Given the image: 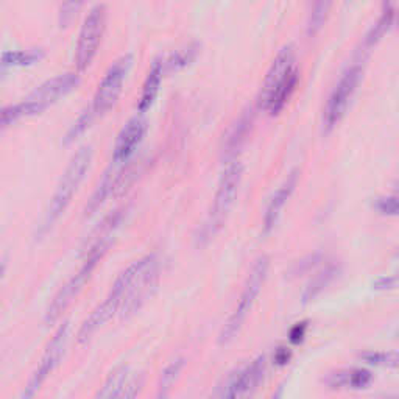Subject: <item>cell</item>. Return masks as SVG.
I'll return each instance as SVG.
<instances>
[{
    "label": "cell",
    "mask_w": 399,
    "mask_h": 399,
    "mask_svg": "<svg viewBox=\"0 0 399 399\" xmlns=\"http://www.w3.org/2000/svg\"><path fill=\"white\" fill-rule=\"evenodd\" d=\"M127 175H128V170L125 167L117 168L111 166L109 170L105 173L102 181L97 184L96 190H94V193L89 198V202H87L85 208V217H91L96 214V212L105 204L106 200H108L112 193H114L118 187L122 186Z\"/></svg>",
    "instance_id": "14"
},
{
    "label": "cell",
    "mask_w": 399,
    "mask_h": 399,
    "mask_svg": "<svg viewBox=\"0 0 399 399\" xmlns=\"http://www.w3.org/2000/svg\"><path fill=\"white\" fill-rule=\"evenodd\" d=\"M237 382H239V370H234L217 385L211 399H239V395H237Z\"/></svg>",
    "instance_id": "25"
},
{
    "label": "cell",
    "mask_w": 399,
    "mask_h": 399,
    "mask_svg": "<svg viewBox=\"0 0 399 399\" xmlns=\"http://www.w3.org/2000/svg\"><path fill=\"white\" fill-rule=\"evenodd\" d=\"M305 330H308V323H305V321L296 323L295 326L290 329V334H289L290 342L295 343V345H298V343H301L304 340V337H305Z\"/></svg>",
    "instance_id": "35"
},
{
    "label": "cell",
    "mask_w": 399,
    "mask_h": 399,
    "mask_svg": "<svg viewBox=\"0 0 399 399\" xmlns=\"http://www.w3.org/2000/svg\"><path fill=\"white\" fill-rule=\"evenodd\" d=\"M142 385H143V376H141V374H136V376L130 378L128 382L125 384L118 399H136V396L139 395Z\"/></svg>",
    "instance_id": "31"
},
{
    "label": "cell",
    "mask_w": 399,
    "mask_h": 399,
    "mask_svg": "<svg viewBox=\"0 0 399 399\" xmlns=\"http://www.w3.org/2000/svg\"><path fill=\"white\" fill-rule=\"evenodd\" d=\"M265 373V357L259 355L245 368H239V382H237V395L239 399H249L258 389Z\"/></svg>",
    "instance_id": "16"
},
{
    "label": "cell",
    "mask_w": 399,
    "mask_h": 399,
    "mask_svg": "<svg viewBox=\"0 0 399 399\" xmlns=\"http://www.w3.org/2000/svg\"><path fill=\"white\" fill-rule=\"evenodd\" d=\"M92 161V147L83 145L77 153L72 156L71 162H69L64 173L60 179L58 186H56L55 193L50 198L48 208L44 214L42 223L39 227V236L46 234L47 231L53 227V223L64 214L69 203L72 202L73 193L77 192L78 186L83 181L87 168L91 166Z\"/></svg>",
    "instance_id": "4"
},
{
    "label": "cell",
    "mask_w": 399,
    "mask_h": 399,
    "mask_svg": "<svg viewBox=\"0 0 399 399\" xmlns=\"http://www.w3.org/2000/svg\"><path fill=\"white\" fill-rule=\"evenodd\" d=\"M133 62V56L130 53L122 55L117 58L105 72L102 81L97 86V91L94 94L92 105L89 106L94 116H102L108 111L111 106H114L118 96H121L122 87L127 78V73Z\"/></svg>",
    "instance_id": "11"
},
{
    "label": "cell",
    "mask_w": 399,
    "mask_h": 399,
    "mask_svg": "<svg viewBox=\"0 0 399 399\" xmlns=\"http://www.w3.org/2000/svg\"><path fill=\"white\" fill-rule=\"evenodd\" d=\"M360 359L368 365L374 366H387L398 368L399 366V354L393 351H366L360 354Z\"/></svg>",
    "instance_id": "24"
},
{
    "label": "cell",
    "mask_w": 399,
    "mask_h": 399,
    "mask_svg": "<svg viewBox=\"0 0 399 399\" xmlns=\"http://www.w3.org/2000/svg\"><path fill=\"white\" fill-rule=\"evenodd\" d=\"M399 283V274H387V276H379L373 283V287L378 290H385V289H393Z\"/></svg>",
    "instance_id": "34"
},
{
    "label": "cell",
    "mask_w": 399,
    "mask_h": 399,
    "mask_svg": "<svg viewBox=\"0 0 399 399\" xmlns=\"http://www.w3.org/2000/svg\"><path fill=\"white\" fill-rule=\"evenodd\" d=\"M81 8V3H64L60 8V24L64 27L72 19L77 16V11Z\"/></svg>",
    "instance_id": "33"
},
{
    "label": "cell",
    "mask_w": 399,
    "mask_h": 399,
    "mask_svg": "<svg viewBox=\"0 0 399 399\" xmlns=\"http://www.w3.org/2000/svg\"><path fill=\"white\" fill-rule=\"evenodd\" d=\"M387 399H399V398H387Z\"/></svg>",
    "instance_id": "41"
},
{
    "label": "cell",
    "mask_w": 399,
    "mask_h": 399,
    "mask_svg": "<svg viewBox=\"0 0 399 399\" xmlns=\"http://www.w3.org/2000/svg\"><path fill=\"white\" fill-rule=\"evenodd\" d=\"M298 183V170H293L289 177L284 179V183L278 187V190L273 193V197L268 202V206L265 209L264 215V231L265 233H270L274 228V224L278 223V218L283 212L284 206L287 203V200L290 198V195L295 190Z\"/></svg>",
    "instance_id": "15"
},
{
    "label": "cell",
    "mask_w": 399,
    "mask_h": 399,
    "mask_svg": "<svg viewBox=\"0 0 399 399\" xmlns=\"http://www.w3.org/2000/svg\"><path fill=\"white\" fill-rule=\"evenodd\" d=\"M161 274V260L156 254H147L139 259V270L134 279L131 281L130 289L125 296L122 309L118 314L121 318H128L136 314L156 290Z\"/></svg>",
    "instance_id": "8"
},
{
    "label": "cell",
    "mask_w": 399,
    "mask_h": 399,
    "mask_svg": "<svg viewBox=\"0 0 399 399\" xmlns=\"http://www.w3.org/2000/svg\"><path fill=\"white\" fill-rule=\"evenodd\" d=\"M164 75H166L164 61H162V58L154 60L152 67H150V71L147 73L145 81H143L139 102H137V109H139V114H143V112H145L150 106L153 105L156 97H158L161 81H162V77H164Z\"/></svg>",
    "instance_id": "17"
},
{
    "label": "cell",
    "mask_w": 399,
    "mask_h": 399,
    "mask_svg": "<svg viewBox=\"0 0 399 399\" xmlns=\"http://www.w3.org/2000/svg\"><path fill=\"white\" fill-rule=\"evenodd\" d=\"M393 256H395V258H396V259H399V248L396 249V251H395V254H393Z\"/></svg>",
    "instance_id": "38"
},
{
    "label": "cell",
    "mask_w": 399,
    "mask_h": 399,
    "mask_svg": "<svg viewBox=\"0 0 399 399\" xmlns=\"http://www.w3.org/2000/svg\"><path fill=\"white\" fill-rule=\"evenodd\" d=\"M395 335H396V337H398V339H399V328H398V329L395 330Z\"/></svg>",
    "instance_id": "39"
},
{
    "label": "cell",
    "mask_w": 399,
    "mask_h": 399,
    "mask_svg": "<svg viewBox=\"0 0 399 399\" xmlns=\"http://www.w3.org/2000/svg\"><path fill=\"white\" fill-rule=\"evenodd\" d=\"M318 260H320V254L308 256V258L298 260L296 264L293 265L292 273L295 274V276H298V274H303V273H305V272H309V270H312V268H314V267L318 264Z\"/></svg>",
    "instance_id": "32"
},
{
    "label": "cell",
    "mask_w": 399,
    "mask_h": 399,
    "mask_svg": "<svg viewBox=\"0 0 399 399\" xmlns=\"http://www.w3.org/2000/svg\"><path fill=\"white\" fill-rule=\"evenodd\" d=\"M198 50H200L198 44L197 42H190V44H186V46L175 50V52H172L170 55H168L166 60L162 58V61H164L166 73L178 72L183 67L189 66L190 62L197 58Z\"/></svg>",
    "instance_id": "20"
},
{
    "label": "cell",
    "mask_w": 399,
    "mask_h": 399,
    "mask_svg": "<svg viewBox=\"0 0 399 399\" xmlns=\"http://www.w3.org/2000/svg\"><path fill=\"white\" fill-rule=\"evenodd\" d=\"M360 78H362V67L357 64L351 66L342 75L339 83L335 85L332 92H330L326 106H324L323 111L324 130L330 131L342 121V117L345 116L349 100H351L355 89H357Z\"/></svg>",
    "instance_id": "12"
},
{
    "label": "cell",
    "mask_w": 399,
    "mask_h": 399,
    "mask_svg": "<svg viewBox=\"0 0 399 399\" xmlns=\"http://www.w3.org/2000/svg\"><path fill=\"white\" fill-rule=\"evenodd\" d=\"M44 56L42 48H31V50H6L2 53V66H24L31 64V62L39 61Z\"/></svg>",
    "instance_id": "22"
},
{
    "label": "cell",
    "mask_w": 399,
    "mask_h": 399,
    "mask_svg": "<svg viewBox=\"0 0 399 399\" xmlns=\"http://www.w3.org/2000/svg\"><path fill=\"white\" fill-rule=\"evenodd\" d=\"M128 368L125 365H118L114 370L109 373V376L106 378L103 385L100 387L97 395L94 399H118L121 393L123 390L125 384L128 382Z\"/></svg>",
    "instance_id": "19"
},
{
    "label": "cell",
    "mask_w": 399,
    "mask_h": 399,
    "mask_svg": "<svg viewBox=\"0 0 399 399\" xmlns=\"http://www.w3.org/2000/svg\"><path fill=\"white\" fill-rule=\"evenodd\" d=\"M283 395H284V387H283V385H279V387H278V390L273 393L272 399H283Z\"/></svg>",
    "instance_id": "37"
},
{
    "label": "cell",
    "mask_w": 399,
    "mask_h": 399,
    "mask_svg": "<svg viewBox=\"0 0 399 399\" xmlns=\"http://www.w3.org/2000/svg\"><path fill=\"white\" fill-rule=\"evenodd\" d=\"M373 374L364 370V368H354V370H348V389L360 390L366 389L371 384Z\"/></svg>",
    "instance_id": "28"
},
{
    "label": "cell",
    "mask_w": 399,
    "mask_h": 399,
    "mask_svg": "<svg viewBox=\"0 0 399 399\" xmlns=\"http://www.w3.org/2000/svg\"><path fill=\"white\" fill-rule=\"evenodd\" d=\"M268 267H270V259H268L267 256H260V258L254 262L253 268L248 273L247 283L245 285H243L239 301H237L233 314L229 315V318L222 329L220 337H218L220 345H227V343H229L237 334H239V330L242 328L243 321H245L249 309L253 308L254 299L258 298L262 285H264L265 283Z\"/></svg>",
    "instance_id": "7"
},
{
    "label": "cell",
    "mask_w": 399,
    "mask_h": 399,
    "mask_svg": "<svg viewBox=\"0 0 399 399\" xmlns=\"http://www.w3.org/2000/svg\"><path fill=\"white\" fill-rule=\"evenodd\" d=\"M393 19H395V11H393L391 8H387L382 12V16L379 17L376 25H374V27L370 30V33L366 35V39H365L366 46H373V44H376L380 37L389 31V28L393 24Z\"/></svg>",
    "instance_id": "26"
},
{
    "label": "cell",
    "mask_w": 399,
    "mask_h": 399,
    "mask_svg": "<svg viewBox=\"0 0 399 399\" xmlns=\"http://www.w3.org/2000/svg\"><path fill=\"white\" fill-rule=\"evenodd\" d=\"M374 208L378 209L379 214L399 217V197H382L378 198Z\"/></svg>",
    "instance_id": "30"
},
{
    "label": "cell",
    "mask_w": 399,
    "mask_h": 399,
    "mask_svg": "<svg viewBox=\"0 0 399 399\" xmlns=\"http://www.w3.org/2000/svg\"><path fill=\"white\" fill-rule=\"evenodd\" d=\"M137 270H139V260H134L133 264L125 268V270L118 274V278L116 279V283L112 284L108 296L105 298V301L102 304H98L97 308L94 309L92 314L87 317L83 324L80 326L77 334L78 343H85L89 340L97 329L102 328L105 323H108L117 312H121L125 296H127V292L130 289V284L131 281L134 279Z\"/></svg>",
    "instance_id": "6"
},
{
    "label": "cell",
    "mask_w": 399,
    "mask_h": 399,
    "mask_svg": "<svg viewBox=\"0 0 399 399\" xmlns=\"http://www.w3.org/2000/svg\"><path fill=\"white\" fill-rule=\"evenodd\" d=\"M290 357H292V354H290L289 349H287V348H278V351L274 353L273 359H274V362H276L279 366H283V365L289 364Z\"/></svg>",
    "instance_id": "36"
},
{
    "label": "cell",
    "mask_w": 399,
    "mask_h": 399,
    "mask_svg": "<svg viewBox=\"0 0 399 399\" xmlns=\"http://www.w3.org/2000/svg\"><path fill=\"white\" fill-rule=\"evenodd\" d=\"M147 131V121L142 114H136L123 125L121 133L117 134L114 143V152H112V161L114 164H125L128 162L131 154L139 147Z\"/></svg>",
    "instance_id": "13"
},
{
    "label": "cell",
    "mask_w": 399,
    "mask_h": 399,
    "mask_svg": "<svg viewBox=\"0 0 399 399\" xmlns=\"http://www.w3.org/2000/svg\"><path fill=\"white\" fill-rule=\"evenodd\" d=\"M329 6H330L329 2H318L314 5V8H312V12H310V17H309V22H308V33L310 36L315 35L317 31L323 27L324 21H326Z\"/></svg>",
    "instance_id": "27"
},
{
    "label": "cell",
    "mask_w": 399,
    "mask_h": 399,
    "mask_svg": "<svg viewBox=\"0 0 399 399\" xmlns=\"http://www.w3.org/2000/svg\"><path fill=\"white\" fill-rule=\"evenodd\" d=\"M395 187H396V189H398V190H399V179H398V181H396V184H395Z\"/></svg>",
    "instance_id": "40"
},
{
    "label": "cell",
    "mask_w": 399,
    "mask_h": 399,
    "mask_svg": "<svg viewBox=\"0 0 399 399\" xmlns=\"http://www.w3.org/2000/svg\"><path fill=\"white\" fill-rule=\"evenodd\" d=\"M94 118H96V116L92 114L91 108H87L86 111H83V114H81V116L77 118V121H75V122L72 123V127L69 128L67 136H66V141L71 142V141L75 139V137L80 136L87 127H89Z\"/></svg>",
    "instance_id": "29"
},
{
    "label": "cell",
    "mask_w": 399,
    "mask_h": 399,
    "mask_svg": "<svg viewBox=\"0 0 399 399\" xmlns=\"http://www.w3.org/2000/svg\"><path fill=\"white\" fill-rule=\"evenodd\" d=\"M78 83V72H66L56 75L53 78H48L19 103L5 106L2 109V125L8 127L10 123L16 122L17 118L39 114L44 109H47L50 105H53L56 100L64 97L67 92L77 87Z\"/></svg>",
    "instance_id": "3"
},
{
    "label": "cell",
    "mask_w": 399,
    "mask_h": 399,
    "mask_svg": "<svg viewBox=\"0 0 399 399\" xmlns=\"http://www.w3.org/2000/svg\"><path fill=\"white\" fill-rule=\"evenodd\" d=\"M337 272H339V268H337L334 264H328L326 267H323L320 272H317L315 276L309 281L308 285H305L304 293H303L304 303L312 301L315 296L320 295V293L326 289L330 283H332Z\"/></svg>",
    "instance_id": "21"
},
{
    "label": "cell",
    "mask_w": 399,
    "mask_h": 399,
    "mask_svg": "<svg viewBox=\"0 0 399 399\" xmlns=\"http://www.w3.org/2000/svg\"><path fill=\"white\" fill-rule=\"evenodd\" d=\"M125 209L118 208L116 211H112L111 214L105 217V220L102 224L94 231V234L91 236L89 245L85 249V259L83 264L78 268V272L73 274V276L67 281V283L61 287L58 293L53 296L52 303L48 304V308L46 310V323L52 324L62 315L69 305L72 304L75 298L78 296V293L83 290V287L87 284V281L91 279L94 270H96L97 265L102 262L105 258V254L108 253L109 245L114 236L117 233L118 227L123 220Z\"/></svg>",
    "instance_id": "1"
},
{
    "label": "cell",
    "mask_w": 399,
    "mask_h": 399,
    "mask_svg": "<svg viewBox=\"0 0 399 399\" xmlns=\"http://www.w3.org/2000/svg\"><path fill=\"white\" fill-rule=\"evenodd\" d=\"M69 330H71V324H69V321L60 324V328L55 330L52 340L48 342L46 351L42 354L39 365H37L33 374L30 376L27 385L24 387L21 399H35L44 382H46L50 374L55 371V368L60 365L62 355H64L66 351Z\"/></svg>",
    "instance_id": "10"
},
{
    "label": "cell",
    "mask_w": 399,
    "mask_h": 399,
    "mask_svg": "<svg viewBox=\"0 0 399 399\" xmlns=\"http://www.w3.org/2000/svg\"><path fill=\"white\" fill-rule=\"evenodd\" d=\"M298 83V71L295 67V52L292 46H285L278 52L272 61L262 81L258 105L272 116L284 108Z\"/></svg>",
    "instance_id": "2"
},
{
    "label": "cell",
    "mask_w": 399,
    "mask_h": 399,
    "mask_svg": "<svg viewBox=\"0 0 399 399\" xmlns=\"http://www.w3.org/2000/svg\"><path fill=\"white\" fill-rule=\"evenodd\" d=\"M253 125V111L247 109L243 111L240 117L237 118L236 123L231 127L229 133L227 136V141H224L223 152L224 154H234L236 150H239L242 147V143L247 141V136L251 131Z\"/></svg>",
    "instance_id": "18"
},
{
    "label": "cell",
    "mask_w": 399,
    "mask_h": 399,
    "mask_svg": "<svg viewBox=\"0 0 399 399\" xmlns=\"http://www.w3.org/2000/svg\"><path fill=\"white\" fill-rule=\"evenodd\" d=\"M106 28V6L103 3L94 5L87 12L81 25L77 48H75V66L78 72L86 71L91 66Z\"/></svg>",
    "instance_id": "9"
},
{
    "label": "cell",
    "mask_w": 399,
    "mask_h": 399,
    "mask_svg": "<svg viewBox=\"0 0 399 399\" xmlns=\"http://www.w3.org/2000/svg\"><path fill=\"white\" fill-rule=\"evenodd\" d=\"M184 366V359H177L173 360L170 365H168L164 371H162V376L159 380V387H158V391H156V395L153 399H167L168 398V391L175 384V380L178 379L181 370H183Z\"/></svg>",
    "instance_id": "23"
},
{
    "label": "cell",
    "mask_w": 399,
    "mask_h": 399,
    "mask_svg": "<svg viewBox=\"0 0 399 399\" xmlns=\"http://www.w3.org/2000/svg\"><path fill=\"white\" fill-rule=\"evenodd\" d=\"M242 175L243 166L239 161L229 162V164L224 167L220 181H218L214 202H212L208 218H206L203 224L202 240L211 239V237L223 227V223L227 220L229 211L236 202L237 193H239Z\"/></svg>",
    "instance_id": "5"
}]
</instances>
